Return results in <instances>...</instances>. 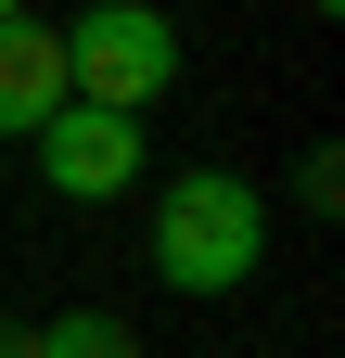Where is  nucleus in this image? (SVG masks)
<instances>
[{"mask_svg": "<svg viewBox=\"0 0 345 358\" xmlns=\"http://www.w3.org/2000/svg\"><path fill=\"white\" fill-rule=\"evenodd\" d=\"M141 256H154L166 294L218 307V294H243L256 268H269V192H256L243 166H179L154 192V217H141Z\"/></svg>", "mask_w": 345, "mask_h": 358, "instance_id": "nucleus-1", "label": "nucleus"}, {"mask_svg": "<svg viewBox=\"0 0 345 358\" xmlns=\"http://www.w3.org/2000/svg\"><path fill=\"white\" fill-rule=\"evenodd\" d=\"M52 38H64V103L141 115V103L179 90V13L166 0H77Z\"/></svg>", "mask_w": 345, "mask_h": 358, "instance_id": "nucleus-2", "label": "nucleus"}, {"mask_svg": "<svg viewBox=\"0 0 345 358\" xmlns=\"http://www.w3.org/2000/svg\"><path fill=\"white\" fill-rule=\"evenodd\" d=\"M26 154H38V179H52L64 205H115V192H141V166H154L141 115H103V103H64Z\"/></svg>", "mask_w": 345, "mask_h": 358, "instance_id": "nucleus-3", "label": "nucleus"}, {"mask_svg": "<svg viewBox=\"0 0 345 358\" xmlns=\"http://www.w3.org/2000/svg\"><path fill=\"white\" fill-rule=\"evenodd\" d=\"M64 115V38L38 13H0V141H38Z\"/></svg>", "mask_w": 345, "mask_h": 358, "instance_id": "nucleus-4", "label": "nucleus"}, {"mask_svg": "<svg viewBox=\"0 0 345 358\" xmlns=\"http://www.w3.org/2000/svg\"><path fill=\"white\" fill-rule=\"evenodd\" d=\"M38 358H141V333L115 320V307H64V320H26Z\"/></svg>", "mask_w": 345, "mask_h": 358, "instance_id": "nucleus-5", "label": "nucleus"}, {"mask_svg": "<svg viewBox=\"0 0 345 358\" xmlns=\"http://www.w3.org/2000/svg\"><path fill=\"white\" fill-rule=\"evenodd\" d=\"M294 205H307V217H332V205H345V154H332V141H307V166H294Z\"/></svg>", "mask_w": 345, "mask_h": 358, "instance_id": "nucleus-6", "label": "nucleus"}, {"mask_svg": "<svg viewBox=\"0 0 345 358\" xmlns=\"http://www.w3.org/2000/svg\"><path fill=\"white\" fill-rule=\"evenodd\" d=\"M0 358H38V345H26V320H0Z\"/></svg>", "mask_w": 345, "mask_h": 358, "instance_id": "nucleus-7", "label": "nucleus"}, {"mask_svg": "<svg viewBox=\"0 0 345 358\" xmlns=\"http://www.w3.org/2000/svg\"><path fill=\"white\" fill-rule=\"evenodd\" d=\"M307 13H320V26H332V13H345V0H307Z\"/></svg>", "mask_w": 345, "mask_h": 358, "instance_id": "nucleus-8", "label": "nucleus"}, {"mask_svg": "<svg viewBox=\"0 0 345 358\" xmlns=\"http://www.w3.org/2000/svg\"><path fill=\"white\" fill-rule=\"evenodd\" d=\"M0 13H26V0H0Z\"/></svg>", "mask_w": 345, "mask_h": 358, "instance_id": "nucleus-9", "label": "nucleus"}]
</instances>
